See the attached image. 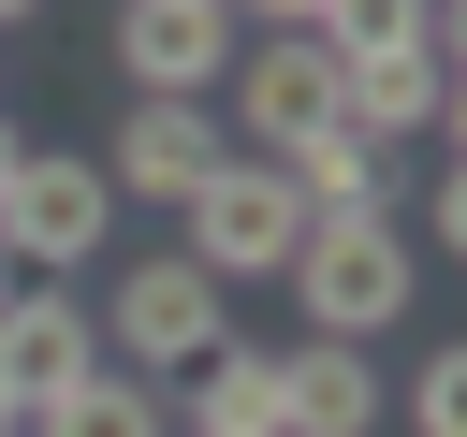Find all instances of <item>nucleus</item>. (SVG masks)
Listing matches in <instances>:
<instances>
[{"label": "nucleus", "instance_id": "f257e3e1", "mask_svg": "<svg viewBox=\"0 0 467 437\" xmlns=\"http://www.w3.org/2000/svg\"><path fill=\"white\" fill-rule=\"evenodd\" d=\"M292 306H306V335L379 350V335L423 306V248H409L394 218H306V248H292Z\"/></svg>", "mask_w": 467, "mask_h": 437}, {"label": "nucleus", "instance_id": "f03ea898", "mask_svg": "<svg viewBox=\"0 0 467 437\" xmlns=\"http://www.w3.org/2000/svg\"><path fill=\"white\" fill-rule=\"evenodd\" d=\"M219 306H234V291H219L190 248H131V262H117V291H102L88 320H102V364H131V379H175V364H204V350L234 335Z\"/></svg>", "mask_w": 467, "mask_h": 437}, {"label": "nucleus", "instance_id": "7ed1b4c3", "mask_svg": "<svg viewBox=\"0 0 467 437\" xmlns=\"http://www.w3.org/2000/svg\"><path fill=\"white\" fill-rule=\"evenodd\" d=\"M102 248H117L102 160H88V146H29V160L0 175V262H15V277H88Z\"/></svg>", "mask_w": 467, "mask_h": 437}, {"label": "nucleus", "instance_id": "20e7f679", "mask_svg": "<svg viewBox=\"0 0 467 437\" xmlns=\"http://www.w3.org/2000/svg\"><path fill=\"white\" fill-rule=\"evenodd\" d=\"M175 248H190L219 291H234V277H292L306 204H292V175H277V160H248V146H234V160H219V175L175 204Z\"/></svg>", "mask_w": 467, "mask_h": 437}, {"label": "nucleus", "instance_id": "39448f33", "mask_svg": "<svg viewBox=\"0 0 467 437\" xmlns=\"http://www.w3.org/2000/svg\"><path fill=\"white\" fill-rule=\"evenodd\" d=\"M219 87H234L219 131H234L248 160H292L306 131H336V44H321V29H248Z\"/></svg>", "mask_w": 467, "mask_h": 437}, {"label": "nucleus", "instance_id": "423d86ee", "mask_svg": "<svg viewBox=\"0 0 467 437\" xmlns=\"http://www.w3.org/2000/svg\"><path fill=\"white\" fill-rule=\"evenodd\" d=\"M234 0H117V73H131V102H219V73H234Z\"/></svg>", "mask_w": 467, "mask_h": 437}, {"label": "nucleus", "instance_id": "0eeeda50", "mask_svg": "<svg viewBox=\"0 0 467 437\" xmlns=\"http://www.w3.org/2000/svg\"><path fill=\"white\" fill-rule=\"evenodd\" d=\"M88 160H102V189H117V204H190V189L234 160V131H219V102H131Z\"/></svg>", "mask_w": 467, "mask_h": 437}, {"label": "nucleus", "instance_id": "6e6552de", "mask_svg": "<svg viewBox=\"0 0 467 437\" xmlns=\"http://www.w3.org/2000/svg\"><path fill=\"white\" fill-rule=\"evenodd\" d=\"M88 364H102L88 291H73V277H15V291H0V393H15V408H58Z\"/></svg>", "mask_w": 467, "mask_h": 437}, {"label": "nucleus", "instance_id": "1a4fd4ad", "mask_svg": "<svg viewBox=\"0 0 467 437\" xmlns=\"http://www.w3.org/2000/svg\"><path fill=\"white\" fill-rule=\"evenodd\" d=\"M438 117H452V44H394V58L336 73V131H365V146H423Z\"/></svg>", "mask_w": 467, "mask_h": 437}, {"label": "nucleus", "instance_id": "9d476101", "mask_svg": "<svg viewBox=\"0 0 467 437\" xmlns=\"http://www.w3.org/2000/svg\"><path fill=\"white\" fill-rule=\"evenodd\" d=\"M277 437H379V350L292 335L277 350Z\"/></svg>", "mask_w": 467, "mask_h": 437}, {"label": "nucleus", "instance_id": "9b49d317", "mask_svg": "<svg viewBox=\"0 0 467 437\" xmlns=\"http://www.w3.org/2000/svg\"><path fill=\"white\" fill-rule=\"evenodd\" d=\"M277 175L306 218H394V146H365V131H306Z\"/></svg>", "mask_w": 467, "mask_h": 437}, {"label": "nucleus", "instance_id": "f8f14e48", "mask_svg": "<svg viewBox=\"0 0 467 437\" xmlns=\"http://www.w3.org/2000/svg\"><path fill=\"white\" fill-rule=\"evenodd\" d=\"M175 379H190V437H277V350L219 335V350L175 364Z\"/></svg>", "mask_w": 467, "mask_h": 437}, {"label": "nucleus", "instance_id": "ddd939ff", "mask_svg": "<svg viewBox=\"0 0 467 437\" xmlns=\"http://www.w3.org/2000/svg\"><path fill=\"white\" fill-rule=\"evenodd\" d=\"M29 437H175V422H161V379H131V364H88L58 408H29Z\"/></svg>", "mask_w": 467, "mask_h": 437}, {"label": "nucleus", "instance_id": "4468645a", "mask_svg": "<svg viewBox=\"0 0 467 437\" xmlns=\"http://www.w3.org/2000/svg\"><path fill=\"white\" fill-rule=\"evenodd\" d=\"M306 29L336 44V73H350V58H394V44H452V29L423 15V0H321Z\"/></svg>", "mask_w": 467, "mask_h": 437}, {"label": "nucleus", "instance_id": "2eb2a0df", "mask_svg": "<svg viewBox=\"0 0 467 437\" xmlns=\"http://www.w3.org/2000/svg\"><path fill=\"white\" fill-rule=\"evenodd\" d=\"M409 437H467V350H423L409 364Z\"/></svg>", "mask_w": 467, "mask_h": 437}, {"label": "nucleus", "instance_id": "dca6fc26", "mask_svg": "<svg viewBox=\"0 0 467 437\" xmlns=\"http://www.w3.org/2000/svg\"><path fill=\"white\" fill-rule=\"evenodd\" d=\"M321 0H234V29H306Z\"/></svg>", "mask_w": 467, "mask_h": 437}, {"label": "nucleus", "instance_id": "f3484780", "mask_svg": "<svg viewBox=\"0 0 467 437\" xmlns=\"http://www.w3.org/2000/svg\"><path fill=\"white\" fill-rule=\"evenodd\" d=\"M15 160H29V131H15V102H0V175H15Z\"/></svg>", "mask_w": 467, "mask_h": 437}, {"label": "nucleus", "instance_id": "a211bd4d", "mask_svg": "<svg viewBox=\"0 0 467 437\" xmlns=\"http://www.w3.org/2000/svg\"><path fill=\"white\" fill-rule=\"evenodd\" d=\"M0 437H29V408H15V393H0Z\"/></svg>", "mask_w": 467, "mask_h": 437}, {"label": "nucleus", "instance_id": "6ab92c4d", "mask_svg": "<svg viewBox=\"0 0 467 437\" xmlns=\"http://www.w3.org/2000/svg\"><path fill=\"white\" fill-rule=\"evenodd\" d=\"M29 15H44V0H0V29H29Z\"/></svg>", "mask_w": 467, "mask_h": 437}, {"label": "nucleus", "instance_id": "aec40b11", "mask_svg": "<svg viewBox=\"0 0 467 437\" xmlns=\"http://www.w3.org/2000/svg\"><path fill=\"white\" fill-rule=\"evenodd\" d=\"M0 291H15V262H0Z\"/></svg>", "mask_w": 467, "mask_h": 437}]
</instances>
